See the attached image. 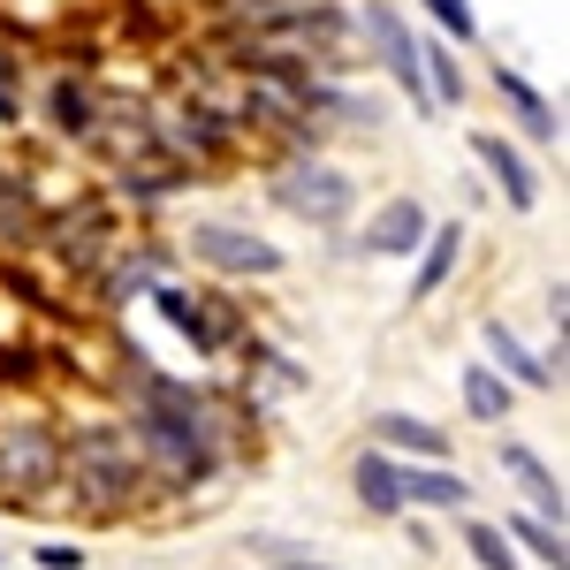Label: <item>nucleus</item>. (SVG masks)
Segmentation results:
<instances>
[{"instance_id": "nucleus-32", "label": "nucleus", "mask_w": 570, "mask_h": 570, "mask_svg": "<svg viewBox=\"0 0 570 570\" xmlns=\"http://www.w3.org/2000/svg\"><path fill=\"white\" fill-rule=\"evenodd\" d=\"M0 183H8V160H0Z\"/></svg>"}, {"instance_id": "nucleus-24", "label": "nucleus", "mask_w": 570, "mask_h": 570, "mask_svg": "<svg viewBox=\"0 0 570 570\" xmlns=\"http://www.w3.org/2000/svg\"><path fill=\"white\" fill-rule=\"evenodd\" d=\"M419 77H434V99L441 107H456V99H464V69H456V53H426V46H419Z\"/></svg>"}, {"instance_id": "nucleus-31", "label": "nucleus", "mask_w": 570, "mask_h": 570, "mask_svg": "<svg viewBox=\"0 0 570 570\" xmlns=\"http://www.w3.org/2000/svg\"><path fill=\"white\" fill-rule=\"evenodd\" d=\"M274 570H335V563H312V556H282Z\"/></svg>"}, {"instance_id": "nucleus-26", "label": "nucleus", "mask_w": 570, "mask_h": 570, "mask_svg": "<svg viewBox=\"0 0 570 570\" xmlns=\"http://www.w3.org/2000/svg\"><path fill=\"white\" fill-rule=\"evenodd\" d=\"M502 540H525L540 563H556V570H563V532H556V525H540V518H518V525L502 532Z\"/></svg>"}, {"instance_id": "nucleus-7", "label": "nucleus", "mask_w": 570, "mask_h": 570, "mask_svg": "<svg viewBox=\"0 0 570 570\" xmlns=\"http://www.w3.org/2000/svg\"><path fill=\"white\" fill-rule=\"evenodd\" d=\"M153 305H160V320H168L198 357H214V351L236 343V312L220 305V297H198V289H183V282H153Z\"/></svg>"}, {"instance_id": "nucleus-29", "label": "nucleus", "mask_w": 570, "mask_h": 570, "mask_svg": "<svg viewBox=\"0 0 570 570\" xmlns=\"http://www.w3.org/2000/svg\"><path fill=\"white\" fill-rule=\"evenodd\" d=\"M266 8H282V0H214V16L236 31V23H252V16H266Z\"/></svg>"}, {"instance_id": "nucleus-22", "label": "nucleus", "mask_w": 570, "mask_h": 570, "mask_svg": "<svg viewBox=\"0 0 570 570\" xmlns=\"http://www.w3.org/2000/svg\"><path fill=\"white\" fill-rule=\"evenodd\" d=\"M464 411L487 419V426H494V419H510V381H502L494 365H472V373H464Z\"/></svg>"}, {"instance_id": "nucleus-10", "label": "nucleus", "mask_w": 570, "mask_h": 570, "mask_svg": "<svg viewBox=\"0 0 570 570\" xmlns=\"http://www.w3.org/2000/svg\"><path fill=\"white\" fill-rule=\"evenodd\" d=\"M472 153H480V160H487V176L502 183V198H510L518 214H532V206H540V176H532V160H525V153H518V145H510V137L480 130V137H472Z\"/></svg>"}, {"instance_id": "nucleus-23", "label": "nucleus", "mask_w": 570, "mask_h": 570, "mask_svg": "<svg viewBox=\"0 0 570 570\" xmlns=\"http://www.w3.org/2000/svg\"><path fill=\"white\" fill-rule=\"evenodd\" d=\"M464 540H472V563H480V570H518V548L487 525V518H472V525H464Z\"/></svg>"}, {"instance_id": "nucleus-27", "label": "nucleus", "mask_w": 570, "mask_h": 570, "mask_svg": "<svg viewBox=\"0 0 570 570\" xmlns=\"http://www.w3.org/2000/svg\"><path fill=\"white\" fill-rule=\"evenodd\" d=\"M426 16H434L449 39H480V16H472L464 0H426Z\"/></svg>"}, {"instance_id": "nucleus-13", "label": "nucleus", "mask_w": 570, "mask_h": 570, "mask_svg": "<svg viewBox=\"0 0 570 570\" xmlns=\"http://www.w3.org/2000/svg\"><path fill=\"white\" fill-rule=\"evenodd\" d=\"M39 228H46L39 190H31L23 176H8V183H0V252H23V244H39Z\"/></svg>"}, {"instance_id": "nucleus-4", "label": "nucleus", "mask_w": 570, "mask_h": 570, "mask_svg": "<svg viewBox=\"0 0 570 570\" xmlns=\"http://www.w3.org/2000/svg\"><path fill=\"white\" fill-rule=\"evenodd\" d=\"M153 130H160V153L183 160L190 176L214 168V160H228L236 137H244V130H236V115L214 107V99H183V107H168V115H153Z\"/></svg>"}, {"instance_id": "nucleus-8", "label": "nucleus", "mask_w": 570, "mask_h": 570, "mask_svg": "<svg viewBox=\"0 0 570 570\" xmlns=\"http://www.w3.org/2000/svg\"><path fill=\"white\" fill-rule=\"evenodd\" d=\"M190 259H206L214 274H282V252L266 236H252V228H236V220L190 228Z\"/></svg>"}, {"instance_id": "nucleus-18", "label": "nucleus", "mask_w": 570, "mask_h": 570, "mask_svg": "<svg viewBox=\"0 0 570 570\" xmlns=\"http://www.w3.org/2000/svg\"><path fill=\"white\" fill-rule=\"evenodd\" d=\"M357 502L373 510V518H403V480H395V464L373 449V456H357Z\"/></svg>"}, {"instance_id": "nucleus-15", "label": "nucleus", "mask_w": 570, "mask_h": 570, "mask_svg": "<svg viewBox=\"0 0 570 570\" xmlns=\"http://www.w3.org/2000/svg\"><path fill=\"white\" fill-rule=\"evenodd\" d=\"M395 480H403V510H411V502H426V510H464V502H472V480H456L449 464H419V472L395 464Z\"/></svg>"}, {"instance_id": "nucleus-21", "label": "nucleus", "mask_w": 570, "mask_h": 570, "mask_svg": "<svg viewBox=\"0 0 570 570\" xmlns=\"http://www.w3.org/2000/svg\"><path fill=\"white\" fill-rule=\"evenodd\" d=\"M494 91H502V99L518 107V122H525L532 137H556V107H548V99H540V91H532L518 69H494Z\"/></svg>"}, {"instance_id": "nucleus-17", "label": "nucleus", "mask_w": 570, "mask_h": 570, "mask_svg": "<svg viewBox=\"0 0 570 570\" xmlns=\"http://www.w3.org/2000/svg\"><path fill=\"white\" fill-rule=\"evenodd\" d=\"M190 168H183V160H168V153H160V160H137V168H115V190H122V198H176V190H190Z\"/></svg>"}, {"instance_id": "nucleus-1", "label": "nucleus", "mask_w": 570, "mask_h": 570, "mask_svg": "<svg viewBox=\"0 0 570 570\" xmlns=\"http://www.w3.org/2000/svg\"><path fill=\"white\" fill-rule=\"evenodd\" d=\"M145 357V351H137ZM130 357L137 373V411H130V434H137V464H145V480L160 472L168 487H190L206 480L220 464V441H214V419H206V395L190 389V381H168V373H145Z\"/></svg>"}, {"instance_id": "nucleus-2", "label": "nucleus", "mask_w": 570, "mask_h": 570, "mask_svg": "<svg viewBox=\"0 0 570 570\" xmlns=\"http://www.w3.org/2000/svg\"><path fill=\"white\" fill-rule=\"evenodd\" d=\"M61 487H69V502H85L91 518H122L137 494H145V464H137L130 434L107 426V419L69 426L61 434Z\"/></svg>"}, {"instance_id": "nucleus-28", "label": "nucleus", "mask_w": 570, "mask_h": 570, "mask_svg": "<svg viewBox=\"0 0 570 570\" xmlns=\"http://www.w3.org/2000/svg\"><path fill=\"white\" fill-rule=\"evenodd\" d=\"M16 115H23V91H16V53L0 39V122H16Z\"/></svg>"}, {"instance_id": "nucleus-11", "label": "nucleus", "mask_w": 570, "mask_h": 570, "mask_svg": "<svg viewBox=\"0 0 570 570\" xmlns=\"http://www.w3.org/2000/svg\"><path fill=\"white\" fill-rule=\"evenodd\" d=\"M502 472H510V480L532 494V518H540V525L563 532V480H556V472H548L532 449H518V441H510V449H502Z\"/></svg>"}, {"instance_id": "nucleus-9", "label": "nucleus", "mask_w": 570, "mask_h": 570, "mask_svg": "<svg viewBox=\"0 0 570 570\" xmlns=\"http://www.w3.org/2000/svg\"><path fill=\"white\" fill-rule=\"evenodd\" d=\"M365 31H373V46H381V69H389L395 85H403V99H411V107H426V77H419V39L403 31V16H395L389 0H373V8H365Z\"/></svg>"}, {"instance_id": "nucleus-30", "label": "nucleus", "mask_w": 570, "mask_h": 570, "mask_svg": "<svg viewBox=\"0 0 570 570\" xmlns=\"http://www.w3.org/2000/svg\"><path fill=\"white\" fill-rule=\"evenodd\" d=\"M39 563H46V570H77L85 556H77V548H39Z\"/></svg>"}, {"instance_id": "nucleus-5", "label": "nucleus", "mask_w": 570, "mask_h": 570, "mask_svg": "<svg viewBox=\"0 0 570 570\" xmlns=\"http://www.w3.org/2000/svg\"><path fill=\"white\" fill-rule=\"evenodd\" d=\"M39 244L53 252V259L69 266V274H99V266L115 259V206L107 198H77V206H61V214H46V228H39Z\"/></svg>"}, {"instance_id": "nucleus-3", "label": "nucleus", "mask_w": 570, "mask_h": 570, "mask_svg": "<svg viewBox=\"0 0 570 570\" xmlns=\"http://www.w3.org/2000/svg\"><path fill=\"white\" fill-rule=\"evenodd\" d=\"M0 494L8 502H53L61 494V426L0 419Z\"/></svg>"}, {"instance_id": "nucleus-25", "label": "nucleus", "mask_w": 570, "mask_h": 570, "mask_svg": "<svg viewBox=\"0 0 570 570\" xmlns=\"http://www.w3.org/2000/svg\"><path fill=\"white\" fill-rule=\"evenodd\" d=\"M456 236H464V228H434V252L419 259V297H434L441 282H449V266H456Z\"/></svg>"}, {"instance_id": "nucleus-16", "label": "nucleus", "mask_w": 570, "mask_h": 570, "mask_svg": "<svg viewBox=\"0 0 570 570\" xmlns=\"http://www.w3.org/2000/svg\"><path fill=\"white\" fill-rule=\"evenodd\" d=\"M373 434L389 441V449H403V456H426V464L449 456V434H441L434 419H411V411H381V419H373Z\"/></svg>"}, {"instance_id": "nucleus-6", "label": "nucleus", "mask_w": 570, "mask_h": 570, "mask_svg": "<svg viewBox=\"0 0 570 570\" xmlns=\"http://www.w3.org/2000/svg\"><path fill=\"white\" fill-rule=\"evenodd\" d=\"M274 198L289 206V214L320 220V228H335V220H351L357 206V183L343 168H327V160H289L282 176H274Z\"/></svg>"}, {"instance_id": "nucleus-14", "label": "nucleus", "mask_w": 570, "mask_h": 570, "mask_svg": "<svg viewBox=\"0 0 570 570\" xmlns=\"http://www.w3.org/2000/svg\"><path fill=\"white\" fill-rule=\"evenodd\" d=\"M153 282H160V252H130V259H107L99 274H91L99 305H130V297H153Z\"/></svg>"}, {"instance_id": "nucleus-20", "label": "nucleus", "mask_w": 570, "mask_h": 570, "mask_svg": "<svg viewBox=\"0 0 570 570\" xmlns=\"http://www.w3.org/2000/svg\"><path fill=\"white\" fill-rule=\"evenodd\" d=\"M426 236V214L411 206V198H389L381 214H373V252H411Z\"/></svg>"}, {"instance_id": "nucleus-19", "label": "nucleus", "mask_w": 570, "mask_h": 570, "mask_svg": "<svg viewBox=\"0 0 570 570\" xmlns=\"http://www.w3.org/2000/svg\"><path fill=\"white\" fill-rule=\"evenodd\" d=\"M487 351L502 357V373H510V381H525V389H548V381H556V365H548V357H532L502 320H487Z\"/></svg>"}, {"instance_id": "nucleus-12", "label": "nucleus", "mask_w": 570, "mask_h": 570, "mask_svg": "<svg viewBox=\"0 0 570 570\" xmlns=\"http://www.w3.org/2000/svg\"><path fill=\"white\" fill-rule=\"evenodd\" d=\"M46 122L61 137H91L99 130V91H91L85 77H53V85H46Z\"/></svg>"}]
</instances>
